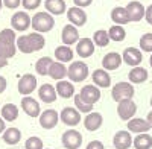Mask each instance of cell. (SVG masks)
Segmentation results:
<instances>
[{"label":"cell","mask_w":152,"mask_h":149,"mask_svg":"<svg viewBox=\"0 0 152 149\" xmlns=\"http://www.w3.org/2000/svg\"><path fill=\"white\" fill-rule=\"evenodd\" d=\"M132 137L129 131H117L113 137V145L116 149H129L132 146Z\"/></svg>","instance_id":"obj_18"},{"label":"cell","mask_w":152,"mask_h":149,"mask_svg":"<svg viewBox=\"0 0 152 149\" xmlns=\"http://www.w3.org/2000/svg\"><path fill=\"white\" fill-rule=\"evenodd\" d=\"M151 129L149 123L146 119H140V117H132L131 120H128V131L134 132V134H143L148 132Z\"/></svg>","instance_id":"obj_25"},{"label":"cell","mask_w":152,"mask_h":149,"mask_svg":"<svg viewBox=\"0 0 152 149\" xmlns=\"http://www.w3.org/2000/svg\"><path fill=\"white\" fill-rule=\"evenodd\" d=\"M117 104H119L117 105V114H119V117L122 120L128 122V120H131L135 116L137 105H135V102L132 101V99H123V101H120Z\"/></svg>","instance_id":"obj_9"},{"label":"cell","mask_w":152,"mask_h":149,"mask_svg":"<svg viewBox=\"0 0 152 149\" xmlns=\"http://www.w3.org/2000/svg\"><path fill=\"white\" fill-rule=\"evenodd\" d=\"M58 120H59L58 111H55L52 108L41 111V114H40V125L44 129H53L58 125Z\"/></svg>","instance_id":"obj_13"},{"label":"cell","mask_w":152,"mask_h":149,"mask_svg":"<svg viewBox=\"0 0 152 149\" xmlns=\"http://www.w3.org/2000/svg\"><path fill=\"white\" fill-rule=\"evenodd\" d=\"M37 78L34 76L32 73H24L23 76L20 78L18 81V85H17V90L21 96H29L35 91L37 88Z\"/></svg>","instance_id":"obj_8"},{"label":"cell","mask_w":152,"mask_h":149,"mask_svg":"<svg viewBox=\"0 0 152 149\" xmlns=\"http://www.w3.org/2000/svg\"><path fill=\"white\" fill-rule=\"evenodd\" d=\"M49 76L55 79V81H62L67 76V67L64 66V63H59V61H53L52 66L49 69Z\"/></svg>","instance_id":"obj_28"},{"label":"cell","mask_w":152,"mask_h":149,"mask_svg":"<svg viewBox=\"0 0 152 149\" xmlns=\"http://www.w3.org/2000/svg\"><path fill=\"white\" fill-rule=\"evenodd\" d=\"M61 143L66 149H79L82 145V134L76 129H67L62 134Z\"/></svg>","instance_id":"obj_7"},{"label":"cell","mask_w":152,"mask_h":149,"mask_svg":"<svg viewBox=\"0 0 152 149\" xmlns=\"http://www.w3.org/2000/svg\"><path fill=\"white\" fill-rule=\"evenodd\" d=\"M73 49L70 46H66V44H62V46H58L55 49V58L59 61V63H72L73 61Z\"/></svg>","instance_id":"obj_29"},{"label":"cell","mask_w":152,"mask_h":149,"mask_svg":"<svg viewBox=\"0 0 152 149\" xmlns=\"http://www.w3.org/2000/svg\"><path fill=\"white\" fill-rule=\"evenodd\" d=\"M125 8H126V12H128V17H129V21L131 23H137V21H140V20L145 18L146 8L140 2H137V0L129 2Z\"/></svg>","instance_id":"obj_14"},{"label":"cell","mask_w":152,"mask_h":149,"mask_svg":"<svg viewBox=\"0 0 152 149\" xmlns=\"http://www.w3.org/2000/svg\"><path fill=\"white\" fill-rule=\"evenodd\" d=\"M59 120L67 126H76L81 123V113L76 108L64 107L59 113Z\"/></svg>","instance_id":"obj_10"},{"label":"cell","mask_w":152,"mask_h":149,"mask_svg":"<svg viewBox=\"0 0 152 149\" xmlns=\"http://www.w3.org/2000/svg\"><path fill=\"white\" fill-rule=\"evenodd\" d=\"M6 87H8V82H6V78L5 76H2L0 74V94H2L5 90H6Z\"/></svg>","instance_id":"obj_45"},{"label":"cell","mask_w":152,"mask_h":149,"mask_svg":"<svg viewBox=\"0 0 152 149\" xmlns=\"http://www.w3.org/2000/svg\"><path fill=\"white\" fill-rule=\"evenodd\" d=\"M6 66H8V59H5V58L0 56V69H3V67H6Z\"/></svg>","instance_id":"obj_47"},{"label":"cell","mask_w":152,"mask_h":149,"mask_svg":"<svg viewBox=\"0 0 152 149\" xmlns=\"http://www.w3.org/2000/svg\"><path fill=\"white\" fill-rule=\"evenodd\" d=\"M85 149H105V146H104V143L102 142H99V140H93V142H90L87 145V148Z\"/></svg>","instance_id":"obj_42"},{"label":"cell","mask_w":152,"mask_h":149,"mask_svg":"<svg viewBox=\"0 0 152 149\" xmlns=\"http://www.w3.org/2000/svg\"><path fill=\"white\" fill-rule=\"evenodd\" d=\"M24 148L26 149H44V145H43V140L40 137H37V135H32L26 140L24 143Z\"/></svg>","instance_id":"obj_39"},{"label":"cell","mask_w":152,"mask_h":149,"mask_svg":"<svg viewBox=\"0 0 152 149\" xmlns=\"http://www.w3.org/2000/svg\"><path fill=\"white\" fill-rule=\"evenodd\" d=\"M44 8L49 14H52V15H62L64 12H67L66 0H46Z\"/></svg>","instance_id":"obj_24"},{"label":"cell","mask_w":152,"mask_h":149,"mask_svg":"<svg viewBox=\"0 0 152 149\" xmlns=\"http://www.w3.org/2000/svg\"><path fill=\"white\" fill-rule=\"evenodd\" d=\"M149 104H151V107H152V97H151V101H149Z\"/></svg>","instance_id":"obj_51"},{"label":"cell","mask_w":152,"mask_h":149,"mask_svg":"<svg viewBox=\"0 0 152 149\" xmlns=\"http://www.w3.org/2000/svg\"><path fill=\"white\" fill-rule=\"evenodd\" d=\"M17 37L14 29H2L0 31V56L9 59L17 53Z\"/></svg>","instance_id":"obj_2"},{"label":"cell","mask_w":152,"mask_h":149,"mask_svg":"<svg viewBox=\"0 0 152 149\" xmlns=\"http://www.w3.org/2000/svg\"><path fill=\"white\" fill-rule=\"evenodd\" d=\"M46 149H50V148H46Z\"/></svg>","instance_id":"obj_52"},{"label":"cell","mask_w":152,"mask_h":149,"mask_svg":"<svg viewBox=\"0 0 152 149\" xmlns=\"http://www.w3.org/2000/svg\"><path fill=\"white\" fill-rule=\"evenodd\" d=\"M108 35H110V40L120 43L126 38V31L123 29V26H120V24H113L108 29Z\"/></svg>","instance_id":"obj_36"},{"label":"cell","mask_w":152,"mask_h":149,"mask_svg":"<svg viewBox=\"0 0 152 149\" xmlns=\"http://www.w3.org/2000/svg\"><path fill=\"white\" fill-rule=\"evenodd\" d=\"M67 18H69L70 24H73L76 28H81L87 23V12L82 8L72 6L70 9H67Z\"/></svg>","instance_id":"obj_15"},{"label":"cell","mask_w":152,"mask_h":149,"mask_svg":"<svg viewBox=\"0 0 152 149\" xmlns=\"http://www.w3.org/2000/svg\"><path fill=\"white\" fill-rule=\"evenodd\" d=\"M41 0H21V6L26 11H34L41 6Z\"/></svg>","instance_id":"obj_40"},{"label":"cell","mask_w":152,"mask_h":149,"mask_svg":"<svg viewBox=\"0 0 152 149\" xmlns=\"http://www.w3.org/2000/svg\"><path fill=\"white\" fill-rule=\"evenodd\" d=\"M6 129V122L3 120V117H0V134H3Z\"/></svg>","instance_id":"obj_46"},{"label":"cell","mask_w":152,"mask_h":149,"mask_svg":"<svg viewBox=\"0 0 152 149\" xmlns=\"http://www.w3.org/2000/svg\"><path fill=\"white\" fill-rule=\"evenodd\" d=\"M91 79H93V84L96 87H99V88H108L111 85V76L105 69L94 70L93 74H91Z\"/></svg>","instance_id":"obj_23"},{"label":"cell","mask_w":152,"mask_h":149,"mask_svg":"<svg viewBox=\"0 0 152 149\" xmlns=\"http://www.w3.org/2000/svg\"><path fill=\"white\" fill-rule=\"evenodd\" d=\"M67 76L72 82H82L88 78V66L84 61H72L67 69Z\"/></svg>","instance_id":"obj_4"},{"label":"cell","mask_w":152,"mask_h":149,"mask_svg":"<svg viewBox=\"0 0 152 149\" xmlns=\"http://www.w3.org/2000/svg\"><path fill=\"white\" fill-rule=\"evenodd\" d=\"M2 137H3V142L9 146H14L17 145L20 140H21V132L18 128H6L5 132L2 134Z\"/></svg>","instance_id":"obj_31"},{"label":"cell","mask_w":152,"mask_h":149,"mask_svg":"<svg viewBox=\"0 0 152 149\" xmlns=\"http://www.w3.org/2000/svg\"><path fill=\"white\" fill-rule=\"evenodd\" d=\"M38 96H40V101L44 104H53L56 101V88L50 84H43L40 88H38Z\"/></svg>","instance_id":"obj_22"},{"label":"cell","mask_w":152,"mask_h":149,"mask_svg":"<svg viewBox=\"0 0 152 149\" xmlns=\"http://www.w3.org/2000/svg\"><path fill=\"white\" fill-rule=\"evenodd\" d=\"M93 43H94V46H97V47H107L108 44H110V35H108V32L107 31H104V29H99V31H96L94 34H93Z\"/></svg>","instance_id":"obj_35"},{"label":"cell","mask_w":152,"mask_h":149,"mask_svg":"<svg viewBox=\"0 0 152 149\" xmlns=\"http://www.w3.org/2000/svg\"><path fill=\"white\" fill-rule=\"evenodd\" d=\"M81 97H82V101L88 105H94L96 102H99V99H100V90H99V87H96L94 84H87L84 85L81 91H79Z\"/></svg>","instance_id":"obj_11"},{"label":"cell","mask_w":152,"mask_h":149,"mask_svg":"<svg viewBox=\"0 0 152 149\" xmlns=\"http://www.w3.org/2000/svg\"><path fill=\"white\" fill-rule=\"evenodd\" d=\"M128 78H129V82L131 84H143L145 81H148L149 78V73L145 67H140V66H137V67H132L131 72L128 73Z\"/></svg>","instance_id":"obj_26"},{"label":"cell","mask_w":152,"mask_h":149,"mask_svg":"<svg viewBox=\"0 0 152 149\" xmlns=\"http://www.w3.org/2000/svg\"><path fill=\"white\" fill-rule=\"evenodd\" d=\"M76 53H78L82 59L90 58L94 53V43L91 38H79L76 43Z\"/></svg>","instance_id":"obj_19"},{"label":"cell","mask_w":152,"mask_h":149,"mask_svg":"<svg viewBox=\"0 0 152 149\" xmlns=\"http://www.w3.org/2000/svg\"><path fill=\"white\" fill-rule=\"evenodd\" d=\"M122 59L125 64H128L131 67H137L142 64L143 61V55H142V50L137 47H126L123 53H122Z\"/></svg>","instance_id":"obj_12"},{"label":"cell","mask_w":152,"mask_h":149,"mask_svg":"<svg viewBox=\"0 0 152 149\" xmlns=\"http://www.w3.org/2000/svg\"><path fill=\"white\" fill-rule=\"evenodd\" d=\"M146 120H148L149 126H151V129H152V111H149V113H148V117H146Z\"/></svg>","instance_id":"obj_48"},{"label":"cell","mask_w":152,"mask_h":149,"mask_svg":"<svg viewBox=\"0 0 152 149\" xmlns=\"http://www.w3.org/2000/svg\"><path fill=\"white\" fill-rule=\"evenodd\" d=\"M2 117L5 122H14L18 117V107L15 104H5L2 108Z\"/></svg>","instance_id":"obj_33"},{"label":"cell","mask_w":152,"mask_h":149,"mask_svg":"<svg viewBox=\"0 0 152 149\" xmlns=\"http://www.w3.org/2000/svg\"><path fill=\"white\" fill-rule=\"evenodd\" d=\"M145 20H146L149 24H152V5H149V6L146 8V12H145Z\"/></svg>","instance_id":"obj_44"},{"label":"cell","mask_w":152,"mask_h":149,"mask_svg":"<svg viewBox=\"0 0 152 149\" xmlns=\"http://www.w3.org/2000/svg\"><path fill=\"white\" fill-rule=\"evenodd\" d=\"M61 40L66 46H73L79 41V32H78V28L73 26V24H66L62 28V32H61Z\"/></svg>","instance_id":"obj_17"},{"label":"cell","mask_w":152,"mask_h":149,"mask_svg":"<svg viewBox=\"0 0 152 149\" xmlns=\"http://www.w3.org/2000/svg\"><path fill=\"white\" fill-rule=\"evenodd\" d=\"M75 107H76V110H78L79 113H84V114H88V113H91V111H93V105L85 104L82 101L81 94H75Z\"/></svg>","instance_id":"obj_37"},{"label":"cell","mask_w":152,"mask_h":149,"mask_svg":"<svg viewBox=\"0 0 152 149\" xmlns=\"http://www.w3.org/2000/svg\"><path fill=\"white\" fill-rule=\"evenodd\" d=\"M2 8H3V0H0V11H2Z\"/></svg>","instance_id":"obj_50"},{"label":"cell","mask_w":152,"mask_h":149,"mask_svg":"<svg viewBox=\"0 0 152 149\" xmlns=\"http://www.w3.org/2000/svg\"><path fill=\"white\" fill-rule=\"evenodd\" d=\"M15 44H17V50H20L21 53L29 55V53L41 50L46 44V38L41 34L32 32V34H28V35H20L15 41Z\"/></svg>","instance_id":"obj_1"},{"label":"cell","mask_w":152,"mask_h":149,"mask_svg":"<svg viewBox=\"0 0 152 149\" xmlns=\"http://www.w3.org/2000/svg\"><path fill=\"white\" fill-rule=\"evenodd\" d=\"M138 44H140V49L143 52H149L152 53V32H148L145 35H142L140 41H138Z\"/></svg>","instance_id":"obj_38"},{"label":"cell","mask_w":152,"mask_h":149,"mask_svg":"<svg viewBox=\"0 0 152 149\" xmlns=\"http://www.w3.org/2000/svg\"><path fill=\"white\" fill-rule=\"evenodd\" d=\"M73 3L75 6H78V8H87V6H90L93 3V0H73Z\"/></svg>","instance_id":"obj_43"},{"label":"cell","mask_w":152,"mask_h":149,"mask_svg":"<svg viewBox=\"0 0 152 149\" xmlns=\"http://www.w3.org/2000/svg\"><path fill=\"white\" fill-rule=\"evenodd\" d=\"M21 110L29 117H40V114H41L40 104H38V101H35V99L31 97V96H24L21 99Z\"/></svg>","instance_id":"obj_16"},{"label":"cell","mask_w":152,"mask_h":149,"mask_svg":"<svg viewBox=\"0 0 152 149\" xmlns=\"http://www.w3.org/2000/svg\"><path fill=\"white\" fill-rule=\"evenodd\" d=\"M149 64H151V69H152V53H151V58H149Z\"/></svg>","instance_id":"obj_49"},{"label":"cell","mask_w":152,"mask_h":149,"mask_svg":"<svg viewBox=\"0 0 152 149\" xmlns=\"http://www.w3.org/2000/svg\"><path fill=\"white\" fill-rule=\"evenodd\" d=\"M132 146L135 149H151L152 148V137L148 132L137 134L135 139L132 140Z\"/></svg>","instance_id":"obj_32"},{"label":"cell","mask_w":152,"mask_h":149,"mask_svg":"<svg viewBox=\"0 0 152 149\" xmlns=\"http://www.w3.org/2000/svg\"><path fill=\"white\" fill-rule=\"evenodd\" d=\"M123 63L122 59V55L117 53V52H110L107 53L104 58H102V69H105L107 72H111V70H117Z\"/></svg>","instance_id":"obj_21"},{"label":"cell","mask_w":152,"mask_h":149,"mask_svg":"<svg viewBox=\"0 0 152 149\" xmlns=\"http://www.w3.org/2000/svg\"><path fill=\"white\" fill-rule=\"evenodd\" d=\"M134 93H135V90L131 82H119L111 90V96L116 102H120L123 99H132Z\"/></svg>","instance_id":"obj_5"},{"label":"cell","mask_w":152,"mask_h":149,"mask_svg":"<svg viewBox=\"0 0 152 149\" xmlns=\"http://www.w3.org/2000/svg\"><path fill=\"white\" fill-rule=\"evenodd\" d=\"M55 26V18L52 14H49L47 11H40L34 14L32 17V24L31 28H34V32H38V34H46V32H50Z\"/></svg>","instance_id":"obj_3"},{"label":"cell","mask_w":152,"mask_h":149,"mask_svg":"<svg viewBox=\"0 0 152 149\" xmlns=\"http://www.w3.org/2000/svg\"><path fill=\"white\" fill-rule=\"evenodd\" d=\"M21 5V0H3V6L8 9H17Z\"/></svg>","instance_id":"obj_41"},{"label":"cell","mask_w":152,"mask_h":149,"mask_svg":"<svg viewBox=\"0 0 152 149\" xmlns=\"http://www.w3.org/2000/svg\"><path fill=\"white\" fill-rule=\"evenodd\" d=\"M52 58H49V56H43V58H40L35 63V72L38 73V74H41V76H46V74H49V69H50V66H52Z\"/></svg>","instance_id":"obj_34"},{"label":"cell","mask_w":152,"mask_h":149,"mask_svg":"<svg viewBox=\"0 0 152 149\" xmlns=\"http://www.w3.org/2000/svg\"><path fill=\"white\" fill-rule=\"evenodd\" d=\"M111 20H113V23L120 24V26H123L126 23H131L128 12H126V8H123V6H116L111 11Z\"/></svg>","instance_id":"obj_30"},{"label":"cell","mask_w":152,"mask_h":149,"mask_svg":"<svg viewBox=\"0 0 152 149\" xmlns=\"http://www.w3.org/2000/svg\"><path fill=\"white\" fill-rule=\"evenodd\" d=\"M102 123H104V117L100 113H97V111H91V113H88L84 119V126L87 131H97L100 126H102Z\"/></svg>","instance_id":"obj_20"},{"label":"cell","mask_w":152,"mask_h":149,"mask_svg":"<svg viewBox=\"0 0 152 149\" xmlns=\"http://www.w3.org/2000/svg\"><path fill=\"white\" fill-rule=\"evenodd\" d=\"M56 94L62 99H70L72 96H75V85L72 84V81H58L56 84Z\"/></svg>","instance_id":"obj_27"},{"label":"cell","mask_w":152,"mask_h":149,"mask_svg":"<svg viewBox=\"0 0 152 149\" xmlns=\"http://www.w3.org/2000/svg\"><path fill=\"white\" fill-rule=\"evenodd\" d=\"M31 24H32V18L29 17V14L26 11H17L15 14L11 17V26L14 31L24 32L31 28Z\"/></svg>","instance_id":"obj_6"}]
</instances>
